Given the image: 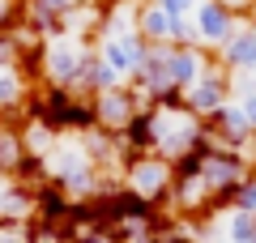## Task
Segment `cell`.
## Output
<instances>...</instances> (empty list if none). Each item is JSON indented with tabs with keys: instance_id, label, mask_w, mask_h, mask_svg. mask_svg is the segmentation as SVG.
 I'll use <instances>...</instances> for the list:
<instances>
[{
	"instance_id": "9c48e42d",
	"label": "cell",
	"mask_w": 256,
	"mask_h": 243,
	"mask_svg": "<svg viewBox=\"0 0 256 243\" xmlns=\"http://www.w3.org/2000/svg\"><path fill=\"white\" fill-rule=\"evenodd\" d=\"M22 162H26V145H22V120L0 116V175L18 180Z\"/></svg>"
},
{
	"instance_id": "4fadbf2b",
	"label": "cell",
	"mask_w": 256,
	"mask_h": 243,
	"mask_svg": "<svg viewBox=\"0 0 256 243\" xmlns=\"http://www.w3.org/2000/svg\"><path fill=\"white\" fill-rule=\"evenodd\" d=\"M150 4H158L162 13H175V18H192L205 0H150Z\"/></svg>"
},
{
	"instance_id": "2e32d148",
	"label": "cell",
	"mask_w": 256,
	"mask_h": 243,
	"mask_svg": "<svg viewBox=\"0 0 256 243\" xmlns=\"http://www.w3.org/2000/svg\"><path fill=\"white\" fill-rule=\"evenodd\" d=\"M248 26H252V34H256V18H252V22H248Z\"/></svg>"
},
{
	"instance_id": "8992f818",
	"label": "cell",
	"mask_w": 256,
	"mask_h": 243,
	"mask_svg": "<svg viewBox=\"0 0 256 243\" xmlns=\"http://www.w3.org/2000/svg\"><path fill=\"white\" fill-rule=\"evenodd\" d=\"M90 102H94V124L102 128V132H111V136H120L128 124H132V116H137V94H132V86H107V90H98V94H90Z\"/></svg>"
},
{
	"instance_id": "277c9868",
	"label": "cell",
	"mask_w": 256,
	"mask_h": 243,
	"mask_svg": "<svg viewBox=\"0 0 256 243\" xmlns=\"http://www.w3.org/2000/svg\"><path fill=\"white\" fill-rule=\"evenodd\" d=\"M230 98H235V77H230V72L218 64V56H214V64L180 94V107L205 120V116H214V111H218L222 102H230Z\"/></svg>"
},
{
	"instance_id": "3957f363",
	"label": "cell",
	"mask_w": 256,
	"mask_h": 243,
	"mask_svg": "<svg viewBox=\"0 0 256 243\" xmlns=\"http://www.w3.org/2000/svg\"><path fill=\"white\" fill-rule=\"evenodd\" d=\"M90 52H94V43H82V38H68V34L43 38V86L73 90L86 60H90Z\"/></svg>"
},
{
	"instance_id": "ba28073f",
	"label": "cell",
	"mask_w": 256,
	"mask_h": 243,
	"mask_svg": "<svg viewBox=\"0 0 256 243\" xmlns=\"http://www.w3.org/2000/svg\"><path fill=\"white\" fill-rule=\"evenodd\" d=\"M214 56H218V64L230 72V77H239V72H256V34H252V26H239Z\"/></svg>"
},
{
	"instance_id": "9a60e30c",
	"label": "cell",
	"mask_w": 256,
	"mask_h": 243,
	"mask_svg": "<svg viewBox=\"0 0 256 243\" xmlns=\"http://www.w3.org/2000/svg\"><path fill=\"white\" fill-rule=\"evenodd\" d=\"M47 4H56V9H77V4H86V0H47Z\"/></svg>"
},
{
	"instance_id": "6da1fadb",
	"label": "cell",
	"mask_w": 256,
	"mask_h": 243,
	"mask_svg": "<svg viewBox=\"0 0 256 243\" xmlns=\"http://www.w3.org/2000/svg\"><path fill=\"white\" fill-rule=\"evenodd\" d=\"M201 128H205V120L184 111L180 98L154 102L150 107V154H158V158H166L175 166L180 158H188L201 145Z\"/></svg>"
},
{
	"instance_id": "e0dca14e",
	"label": "cell",
	"mask_w": 256,
	"mask_h": 243,
	"mask_svg": "<svg viewBox=\"0 0 256 243\" xmlns=\"http://www.w3.org/2000/svg\"><path fill=\"white\" fill-rule=\"evenodd\" d=\"M214 243H226V239H214Z\"/></svg>"
},
{
	"instance_id": "5bb4252c",
	"label": "cell",
	"mask_w": 256,
	"mask_h": 243,
	"mask_svg": "<svg viewBox=\"0 0 256 243\" xmlns=\"http://www.w3.org/2000/svg\"><path fill=\"white\" fill-rule=\"evenodd\" d=\"M22 9H26V0H0V30H13V26H18Z\"/></svg>"
},
{
	"instance_id": "52a82bcc",
	"label": "cell",
	"mask_w": 256,
	"mask_h": 243,
	"mask_svg": "<svg viewBox=\"0 0 256 243\" xmlns=\"http://www.w3.org/2000/svg\"><path fill=\"white\" fill-rule=\"evenodd\" d=\"M192 26H196V43H201V47H210V52H218V47L226 43V38L235 34V30L244 26V22H235L226 9H218L214 0H205L201 9L192 13Z\"/></svg>"
},
{
	"instance_id": "7c38bea8",
	"label": "cell",
	"mask_w": 256,
	"mask_h": 243,
	"mask_svg": "<svg viewBox=\"0 0 256 243\" xmlns=\"http://www.w3.org/2000/svg\"><path fill=\"white\" fill-rule=\"evenodd\" d=\"M0 243H30V222H18V218L0 222Z\"/></svg>"
},
{
	"instance_id": "8fae6325",
	"label": "cell",
	"mask_w": 256,
	"mask_h": 243,
	"mask_svg": "<svg viewBox=\"0 0 256 243\" xmlns=\"http://www.w3.org/2000/svg\"><path fill=\"white\" fill-rule=\"evenodd\" d=\"M235 209H244V214H256V166H252V175L239 184V192H235Z\"/></svg>"
},
{
	"instance_id": "5b68a950",
	"label": "cell",
	"mask_w": 256,
	"mask_h": 243,
	"mask_svg": "<svg viewBox=\"0 0 256 243\" xmlns=\"http://www.w3.org/2000/svg\"><path fill=\"white\" fill-rule=\"evenodd\" d=\"M94 52H98V60L107 64L120 81H132L141 72V64H146L150 43L137 34V30H124V34H98L94 38Z\"/></svg>"
},
{
	"instance_id": "30bf717a",
	"label": "cell",
	"mask_w": 256,
	"mask_h": 243,
	"mask_svg": "<svg viewBox=\"0 0 256 243\" xmlns=\"http://www.w3.org/2000/svg\"><path fill=\"white\" fill-rule=\"evenodd\" d=\"M214 4H218V9H226L230 18H235V22H244V26L256 18V0H214Z\"/></svg>"
},
{
	"instance_id": "7a4b0ae2",
	"label": "cell",
	"mask_w": 256,
	"mask_h": 243,
	"mask_svg": "<svg viewBox=\"0 0 256 243\" xmlns=\"http://www.w3.org/2000/svg\"><path fill=\"white\" fill-rule=\"evenodd\" d=\"M120 184H124L137 200H146V205H154V209H166V200H171V184H175V166L166 158H158V154H132V150H124Z\"/></svg>"
}]
</instances>
